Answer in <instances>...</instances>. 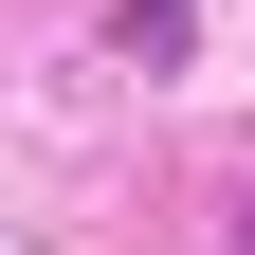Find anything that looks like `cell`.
Returning a JSON list of instances; mask_svg holds the SVG:
<instances>
[]
</instances>
